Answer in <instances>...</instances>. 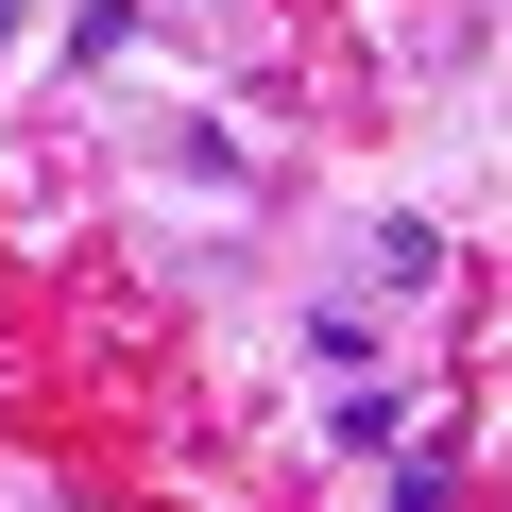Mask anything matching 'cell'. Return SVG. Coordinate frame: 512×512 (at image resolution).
Masks as SVG:
<instances>
[{
    "instance_id": "obj_1",
    "label": "cell",
    "mask_w": 512,
    "mask_h": 512,
    "mask_svg": "<svg viewBox=\"0 0 512 512\" xmlns=\"http://www.w3.org/2000/svg\"><path fill=\"white\" fill-rule=\"evenodd\" d=\"M0 18H18V0H0Z\"/></svg>"
}]
</instances>
